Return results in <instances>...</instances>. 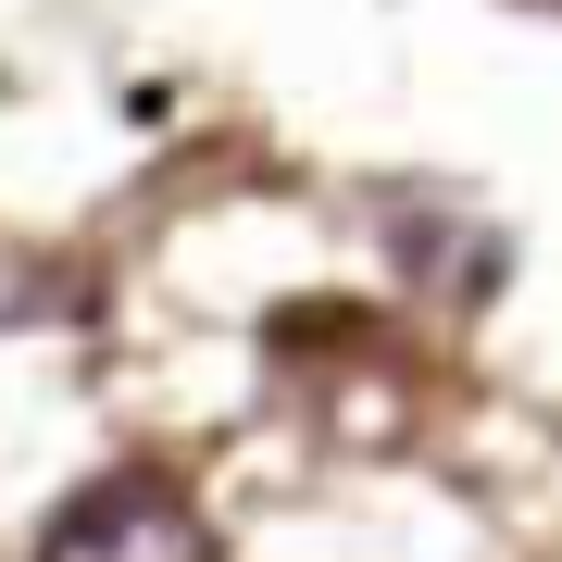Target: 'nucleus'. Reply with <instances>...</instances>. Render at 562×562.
I'll return each instance as SVG.
<instances>
[{
  "mask_svg": "<svg viewBox=\"0 0 562 562\" xmlns=\"http://www.w3.org/2000/svg\"><path fill=\"white\" fill-rule=\"evenodd\" d=\"M38 562H213V513L188 501L176 475L125 462V475H88L76 501L38 525Z\"/></svg>",
  "mask_w": 562,
  "mask_h": 562,
  "instance_id": "nucleus-1",
  "label": "nucleus"
}]
</instances>
